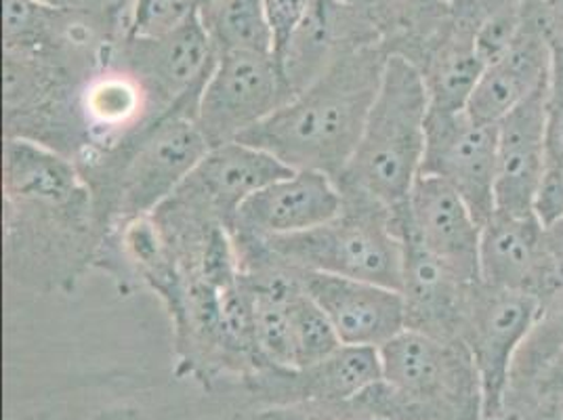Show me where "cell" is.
<instances>
[{
	"instance_id": "6da1fadb",
	"label": "cell",
	"mask_w": 563,
	"mask_h": 420,
	"mask_svg": "<svg viewBox=\"0 0 563 420\" xmlns=\"http://www.w3.org/2000/svg\"><path fill=\"white\" fill-rule=\"evenodd\" d=\"M387 59L383 45L341 55L306 91L238 141L272 154L290 170H316L336 179L362 137Z\"/></svg>"
},
{
	"instance_id": "7a4b0ae2",
	"label": "cell",
	"mask_w": 563,
	"mask_h": 420,
	"mask_svg": "<svg viewBox=\"0 0 563 420\" xmlns=\"http://www.w3.org/2000/svg\"><path fill=\"white\" fill-rule=\"evenodd\" d=\"M209 150L194 118L168 114L112 145L82 152L74 163L91 191L101 237L163 207Z\"/></svg>"
},
{
	"instance_id": "3957f363",
	"label": "cell",
	"mask_w": 563,
	"mask_h": 420,
	"mask_svg": "<svg viewBox=\"0 0 563 420\" xmlns=\"http://www.w3.org/2000/svg\"><path fill=\"white\" fill-rule=\"evenodd\" d=\"M429 108L421 71L389 55L352 161L334 179L343 200H364L391 212L408 202L421 177Z\"/></svg>"
},
{
	"instance_id": "277c9868",
	"label": "cell",
	"mask_w": 563,
	"mask_h": 420,
	"mask_svg": "<svg viewBox=\"0 0 563 420\" xmlns=\"http://www.w3.org/2000/svg\"><path fill=\"white\" fill-rule=\"evenodd\" d=\"M383 380L353 397L378 420H484V389L463 341L404 330L380 350Z\"/></svg>"
},
{
	"instance_id": "5b68a950",
	"label": "cell",
	"mask_w": 563,
	"mask_h": 420,
	"mask_svg": "<svg viewBox=\"0 0 563 420\" xmlns=\"http://www.w3.org/2000/svg\"><path fill=\"white\" fill-rule=\"evenodd\" d=\"M232 237L240 263L269 261L290 269L401 288V240L391 225V210L373 202L343 200L339 217L303 234Z\"/></svg>"
},
{
	"instance_id": "8992f818",
	"label": "cell",
	"mask_w": 563,
	"mask_h": 420,
	"mask_svg": "<svg viewBox=\"0 0 563 420\" xmlns=\"http://www.w3.org/2000/svg\"><path fill=\"white\" fill-rule=\"evenodd\" d=\"M103 59L131 71L165 117L194 118L217 64V53L200 13H196L188 24L158 38L114 36Z\"/></svg>"
},
{
	"instance_id": "52a82bcc",
	"label": "cell",
	"mask_w": 563,
	"mask_h": 420,
	"mask_svg": "<svg viewBox=\"0 0 563 420\" xmlns=\"http://www.w3.org/2000/svg\"><path fill=\"white\" fill-rule=\"evenodd\" d=\"M280 161L253 145L232 141L211 147L158 212L196 228L232 232L238 210L272 181L288 175Z\"/></svg>"
},
{
	"instance_id": "ba28073f",
	"label": "cell",
	"mask_w": 563,
	"mask_h": 420,
	"mask_svg": "<svg viewBox=\"0 0 563 420\" xmlns=\"http://www.w3.org/2000/svg\"><path fill=\"white\" fill-rule=\"evenodd\" d=\"M290 99L292 91L274 53H228L217 57L194 120L217 147L240 140Z\"/></svg>"
},
{
	"instance_id": "9c48e42d",
	"label": "cell",
	"mask_w": 563,
	"mask_h": 420,
	"mask_svg": "<svg viewBox=\"0 0 563 420\" xmlns=\"http://www.w3.org/2000/svg\"><path fill=\"white\" fill-rule=\"evenodd\" d=\"M542 303L530 295L477 281L461 341L470 350L484 389V420L500 419L511 364L539 320Z\"/></svg>"
},
{
	"instance_id": "30bf717a",
	"label": "cell",
	"mask_w": 563,
	"mask_h": 420,
	"mask_svg": "<svg viewBox=\"0 0 563 420\" xmlns=\"http://www.w3.org/2000/svg\"><path fill=\"white\" fill-rule=\"evenodd\" d=\"M421 175L452 187L484 228L496 209V124L477 122L467 110H429Z\"/></svg>"
},
{
	"instance_id": "8fae6325",
	"label": "cell",
	"mask_w": 563,
	"mask_h": 420,
	"mask_svg": "<svg viewBox=\"0 0 563 420\" xmlns=\"http://www.w3.org/2000/svg\"><path fill=\"white\" fill-rule=\"evenodd\" d=\"M479 280L494 288L530 295L542 305L562 292V267L553 255L547 225L537 212L494 210L482 228Z\"/></svg>"
},
{
	"instance_id": "7c38bea8",
	"label": "cell",
	"mask_w": 563,
	"mask_h": 420,
	"mask_svg": "<svg viewBox=\"0 0 563 420\" xmlns=\"http://www.w3.org/2000/svg\"><path fill=\"white\" fill-rule=\"evenodd\" d=\"M396 232L412 235L427 253L470 281L479 280L482 223L470 205L438 177L421 175L408 202L391 212Z\"/></svg>"
},
{
	"instance_id": "4fadbf2b",
	"label": "cell",
	"mask_w": 563,
	"mask_h": 420,
	"mask_svg": "<svg viewBox=\"0 0 563 420\" xmlns=\"http://www.w3.org/2000/svg\"><path fill=\"white\" fill-rule=\"evenodd\" d=\"M378 380H383L378 350L343 345L318 364L267 368L238 385L263 410L307 401H350Z\"/></svg>"
},
{
	"instance_id": "5bb4252c",
	"label": "cell",
	"mask_w": 563,
	"mask_h": 420,
	"mask_svg": "<svg viewBox=\"0 0 563 420\" xmlns=\"http://www.w3.org/2000/svg\"><path fill=\"white\" fill-rule=\"evenodd\" d=\"M343 196L334 179L316 170H290L261 187L238 210L232 235L280 237L303 234L339 217Z\"/></svg>"
},
{
	"instance_id": "9a60e30c",
	"label": "cell",
	"mask_w": 563,
	"mask_h": 420,
	"mask_svg": "<svg viewBox=\"0 0 563 420\" xmlns=\"http://www.w3.org/2000/svg\"><path fill=\"white\" fill-rule=\"evenodd\" d=\"M295 272L309 297L327 313L343 345L380 350L406 330L399 290L320 272Z\"/></svg>"
},
{
	"instance_id": "2e32d148",
	"label": "cell",
	"mask_w": 563,
	"mask_h": 420,
	"mask_svg": "<svg viewBox=\"0 0 563 420\" xmlns=\"http://www.w3.org/2000/svg\"><path fill=\"white\" fill-rule=\"evenodd\" d=\"M547 89L526 99L496 124L494 210L537 212L547 170Z\"/></svg>"
},
{
	"instance_id": "e0dca14e",
	"label": "cell",
	"mask_w": 563,
	"mask_h": 420,
	"mask_svg": "<svg viewBox=\"0 0 563 420\" xmlns=\"http://www.w3.org/2000/svg\"><path fill=\"white\" fill-rule=\"evenodd\" d=\"M401 240V299L406 330L444 341H461L471 292L477 281L465 280L446 263L427 253L412 235L396 232Z\"/></svg>"
},
{
	"instance_id": "ac0fdd59",
	"label": "cell",
	"mask_w": 563,
	"mask_h": 420,
	"mask_svg": "<svg viewBox=\"0 0 563 420\" xmlns=\"http://www.w3.org/2000/svg\"><path fill=\"white\" fill-rule=\"evenodd\" d=\"M380 45L375 27L341 0H311L309 11L280 57L292 97L355 48Z\"/></svg>"
},
{
	"instance_id": "d6986e66",
	"label": "cell",
	"mask_w": 563,
	"mask_h": 420,
	"mask_svg": "<svg viewBox=\"0 0 563 420\" xmlns=\"http://www.w3.org/2000/svg\"><path fill=\"white\" fill-rule=\"evenodd\" d=\"M479 0H448V22L417 70L429 93L431 112H461L486 70L477 51Z\"/></svg>"
},
{
	"instance_id": "ffe728a7",
	"label": "cell",
	"mask_w": 563,
	"mask_h": 420,
	"mask_svg": "<svg viewBox=\"0 0 563 420\" xmlns=\"http://www.w3.org/2000/svg\"><path fill=\"white\" fill-rule=\"evenodd\" d=\"M549 78L551 45L537 20L526 13L514 47L498 62L486 66L465 110L477 122L498 124L526 99L547 89Z\"/></svg>"
},
{
	"instance_id": "44dd1931",
	"label": "cell",
	"mask_w": 563,
	"mask_h": 420,
	"mask_svg": "<svg viewBox=\"0 0 563 420\" xmlns=\"http://www.w3.org/2000/svg\"><path fill=\"white\" fill-rule=\"evenodd\" d=\"M78 117L91 150L124 140L165 114L131 71L103 59L78 91Z\"/></svg>"
},
{
	"instance_id": "7402d4cb",
	"label": "cell",
	"mask_w": 563,
	"mask_h": 420,
	"mask_svg": "<svg viewBox=\"0 0 563 420\" xmlns=\"http://www.w3.org/2000/svg\"><path fill=\"white\" fill-rule=\"evenodd\" d=\"M375 27L389 55L419 66L448 22V0H341Z\"/></svg>"
},
{
	"instance_id": "603a6c76",
	"label": "cell",
	"mask_w": 563,
	"mask_h": 420,
	"mask_svg": "<svg viewBox=\"0 0 563 420\" xmlns=\"http://www.w3.org/2000/svg\"><path fill=\"white\" fill-rule=\"evenodd\" d=\"M528 15L537 20L551 45V78L547 89V170L537 202L540 221L551 225L563 217V15Z\"/></svg>"
},
{
	"instance_id": "cb8c5ba5",
	"label": "cell",
	"mask_w": 563,
	"mask_h": 420,
	"mask_svg": "<svg viewBox=\"0 0 563 420\" xmlns=\"http://www.w3.org/2000/svg\"><path fill=\"white\" fill-rule=\"evenodd\" d=\"M198 13L217 57L228 53H274L265 0H211Z\"/></svg>"
},
{
	"instance_id": "d4e9b609",
	"label": "cell",
	"mask_w": 563,
	"mask_h": 420,
	"mask_svg": "<svg viewBox=\"0 0 563 420\" xmlns=\"http://www.w3.org/2000/svg\"><path fill=\"white\" fill-rule=\"evenodd\" d=\"M290 322H292V351H295L292 368L318 364L339 347H343L327 313L309 297L303 284L297 288V292L290 299Z\"/></svg>"
},
{
	"instance_id": "484cf974",
	"label": "cell",
	"mask_w": 563,
	"mask_h": 420,
	"mask_svg": "<svg viewBox=\"0 0 563 420\" xmlns=\"http://www.w3.org/2000/svg\"><path fill=\"white\" fill-rule=\"evenodd\" d=\"M562 347L563 290L542 305L537 324L530 330L528 339L521 343V347L516 353L509 376L532 371L534 366H539L542 360H547L551 353H555Z\"/></svg>"
},
{
	"instance_id": "4316f807",
	"label": "cell",
	"mask_w": 563,
	"mask_h": 420,
	"mask_svg": "<svg viewBox=\"0 0 563 420\" xmlns=\"http://www.w3.org/2000/svg\"><path fill=\"white\" fill-rule=\"evenodd\" d=\"M563 394V347L551 353L528 373L509 376L503 412L509 408H517L540 397L558 396Z\"/></svg>"
},
{
	"instance_id": "83f0119b",
	"label": "cell",
	"mask_w": 563,
	"mask_h": 420,
	"mask_svg": "<svg viewBox=\"0 0 563 420\" xmlns=\"http://www.w3.org/2000/svg\"><path fill=\"white\" fill-rule=\"evenodd\" d=\"M255 420H378L355 399L350 401H307L253 412Z\"/></svg>"
},
{
	"instance_id": "f1b7e54d",
	"label": "cell",
	"mask_w": 563,
	"mask_h": 420,
	"mask_svg": "<svg viewBox=\"0 0 563 420\" xmlns=\"http://www.w3.org/2000/svg\"><path fill=\"white\" fill-rule=\"evenodd\" d=\"M311 0H265V13L274 38V57L280 62L292 34L303 22Z\"/></svg>"
},
{
	"instance_id": "f546056e",
	"label": "cell",
	"mask_w": 563,
	"mask_h": 420,
	"mask_svg": "<svg viewBox=\"0 0 563 420\" xmlns=\"http://www.w3.org/2000/svg\"><path fill=\"white\" fill-rule=\"evenodd\" d=\"M547 232H549V242H551L553 255L558 258V263H560L563 272V217L560 221L547 225Z\"/></svg>"
},
{
	"instance_id": "4dcf8cb0",
	"label": "cell",
	"mask_w": 563,
	"mask_h": 420,
	"mask_svg": "<svg viewBox=\"0 0 563 420\" xmlns=\"http://www.w3.org/2000/svg\"><path fill=\"white\" fill-rule=\"evenodd\" d=\"M91 420H141L135 412L129 410H103Z\"/></svg>"
},
{
	"instance_id": "1f68e13d",
	"label": "cell",
	"mask_w": 563,
	"mask_h": 420,
	"mask_svg": "<svg viewBox=\"0 0 563 420\" xmlns=\"http://www.w3.org/2000/svg\"><path fill=\"white\" fill-rule=\"evenodd\" d=\"M526 4H532V7H555V4H562L563 7V0H523Z\"/></svg>"
},
{
	"instance_id": "d6a6232c",
	"label": "cell",
	"mask_w": 563,
	"mask_h": 420,
	"mask_svg": "<svg viewBox=\"0 0 563 420\" xmlns=\"http://www.w3.org/2000/svg\"><path fill=\"white\" fill-rule=\"evenodd\" d=\"M230 420H255V417H253V412H251V415H244V417H235V419Z\"/></svg>"
},
{
	"instance_id": "836d02e7",
	"label": "cell",
	"mask_w": 563,
	"mask_h": 420,
	"mask_svg": "<svg viewBox=\"0 0 563 420\" xmlns=\"http://www.w3.org/2000/svg\"><path fill=\"white\" fill-rule=\"evenodd\" d=\"M211 0H196V4H198V9H202V7H207Z\"/></svg>"
}]
</instances>
